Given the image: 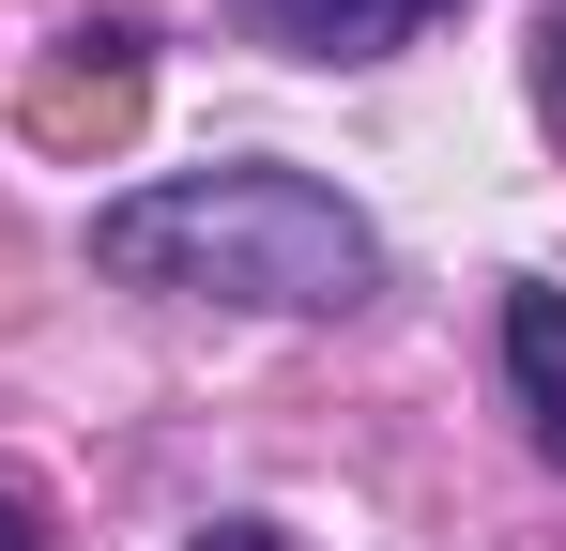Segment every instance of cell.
<instances>
[{"label":"cell","mask_w":566,"mask_h":551,"mask_svg":"<svg viewBox=\"0 0 566 551\" xmlns=\"http://www.w3.org/2000/svg\"><path fill=\"white\" fill-rule=\"evenodd\" d=\"M505 398H521V414H536V445L566 459V291H552V276H521V291H505Z\"/></svg>","instance_id":"cell-3"},{"label":"cell","mask_w":566,"mask_h":551,"mask_svg":"<svg viewBox=\"0 0 566 551\" xmlns=\"http://www.w3.org/2000/svg\"><path fill=\"white\" fill-rule=\"evenodd\" d=\"M536 107L566 123V0H552V31H536Z\"/></svg>","instance_id":"cell-4"},{"label":"cell","mask_w":566,"mask_h":551,"mask_svg":"<svg viewBox=\"0 0 566 551\" xmlns=\"http://www.w3.org/2000/svg\"><path fill=\"white\" fill-rule=\"evenodd\" d=\"M0 551H46V506H31L15 475H0Z\"/></svg>","instance_id":"cell-5"},{"label":"cell","mask_w":566,"mask_h":551,"mask_svg":"<svg viewBox=\"0 0 566 551\" xmlns=\"http://www.w3.org/2000/svg\"><path fill=\"white\" fill-rule=\"evenodd\" d=\"M93 276L214 291V306H261V322H337L382 291V230L322 169H185V184H123L93 215Z\"/></svg>","instance_id":"cell-1"},{"label":"cell","mask_w":566,"mask_h":551,"mask_svg":"<svg viewBox=\"0 0 566 551\" xmlns=\"http://www.w3.org/2000/svg\"><path fill=\"white\" fill-rule=\"evenodd\" d=\"M199 551H276V537H261V521H214V537H199Z\"/></svg>","instance_id":"cell-6"},{"label":"cell","mask_w":566,"mask_h":551,"mask_svg":"<svg viewBox=\"0 0 566 551\" xmlns=\"http://www.w3.org/2000/svg\"><path fill=\"white\" fill-rule=\"evenodd\" d=\"M230 15H245L276 62H382V46H398V31H429L444 0H230Z\"/></svg>","instance_id":"cell-2"}]
</instances>
